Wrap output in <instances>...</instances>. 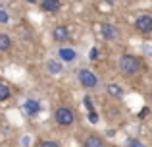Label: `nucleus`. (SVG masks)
I'll return each mask as SVG.
<instances>
[{
	"label": "nucleus",
	"instance_id": "nucleus-1",
	"mask_svg": "<svg viewBox=\"0 0 152 147\" xmlns=\"http://www.w3.org/2000/svg\"><path fill=\"white\" fill-rule=\"evenodd\" d=\"M142 70V60L141 56L131 52H123L121 56L118 58V72L123 75V78H135L139 75Z\"/></svg>",
	"mask_w": 152,
	"mask_h": 147
},
{
	"label": "nucleus",
	"instance_id": "nucleus-2",
	"mask_svg": "<svg viewBox=\"0 0 152 147\" xmlns=\"http://www.w3.org/2000/svg\"><path fill=\"white\" fill-rule=\"evenodd\" d=\"M75 120H77V114H75V110L71 109V106H58V109L54 110V122L58 126H62V128L73 126Z\"/></svg>",
	"mask_w": 152,
	"mask_h": 147
},
{
	"label": "nucleus",
	"instance_id": "nucleus-3",
	"mask_svg": "<svg viewBox=\"0 0 152 147\" xmlns=\"http://www.w3.org/2000/svg\"><path fill=\"white\" fill-rule=\"evenodd\" d=\"M77 81L79 85L83 87V89H96L98 85H100V79H98V75L93 72L91 68H79L77 70Z\"/></svg>",
	"mask_w": 152,
	"mask_h": 147
},
{
	"label": "nucleus",
	"instance_id": "nucleus-4",
	"mask_svg": "<svg viewBox=\"0 0 152 147\" xmlns=\"http://www.w3.org/2000/svg\"><path fill=\"white\" fill-rule=\"evenodd\" d=\"M133 27H135V31L141 33V35H150L152 33V14H141V16H137Z\"/></svg>",
	"mask_w": 152,
	"mask_h": 147
},
{
	"label": "nucleus",
	"instance_id": "nucleus-5",
	"mask_svg": "<svg viewBox=\"0 0 152 147\" xmlns=\"http://www.w3.org/2000/svg\"><path fill=\"white\" fill-rule=\"evenodd\" d=\"M100 35L104 41H115V39H119V29L114 23L104 21V23H100Z\"/></svg>",
	"mask_w": 152,
	"mask_h": 147
},
{
	"label": "nucleus",
	"instance_id": "nucleus-6",
	"mask_svg": "<svg viewBox=\"0 0 152 147\" xmlns=\"http://www.w3.org/2000/svg\"><path fill=\"white\" fill-rule=\"evenodd\" d=\"M69 37H71V33H69V27H67V25L60 23V25L52 27V39H54L56 43H67Z\"/></svg>",
	"mask_w": 152,
	"mask_h": 147
},
{
	"label": "nucleus",
	"instance_id": "nucleus-7",
	"mask_svg": "<svg viewBox=\"0 0 152 147\" xmlns=\"http://www.w3.org/2000/svg\"><path fill=\"white\" fill-rule=\"evenodd\" d=\"M58 60L62 64H71V62L77 60V50L71 49V47H60L58 49Z\"/></svg>",
	"mask_w": 152,
	"mask_h": 147
},
{
	"label": "nucleus",
	"instance_id": "nucleus-8",
	"mask_svg": "<svg viewBox=\"0 0 152 147\" xmlns=\"http://www.w3.org/2000/svg\"><path fill=\"white\" fill-rule=\"evenodd\" d=\"M23 112L31 118L37 116V114L41 112V103H39L37 99H25V103H23Z\"/></svg>",
	"mask_w": 152,
	"mask_h": 147
},
{
	"label": "nucleus",
	"instance_id": "nucleus-9",
	"mask_svg": "<svg viewBox=\"0 0 152 147\" xmlns=\"http://www.w3.org/2000/svg\"><path fill=\"white\" fill-rule=\"evenodd\" d=\"M83 147H108L102 136L98 134H87L85 140H83Z\"/></svg>",
	"mask_w": 152,
	"mask_h": 147
},
{
	"label": "nucleus",
	"instance_id": "nucleus-10",
	"mask_svg": "<svg viewBox=\"0 0 152 147\" xmlns=\"http://www.w3.org/2000/svg\"><path fill=\"white\" fill-rule=\"evenodd\" d=\"M41 10L48 12V14H58L62 8V0H41Z\"/></svg>",
	"mask_w": 152,
	"mask_h": 147
},
{
	"label": "nucleus",
	"instance_id": "nucleus-11",
	"mask_svg": "<svg viewBox=\"0 0 152 147\" xmlns=\"http://www.w3.org/2000/svg\"><path fill=\"white\" fill-rule=\"evenodd\" d=\"M106 95L112 97V99H123L125 89H123L119 83H108V85H106Z\"/></svg>",
	"mask_w": 152,
	"mask_h": 147
},
{
	"label": "nucleus",
	"instance_id": "nucleus-12",
	"mask_svg": "<svg viewBox=\"0 0 152 147\" xmlns=\"http://www.w3.org/2000/svg\"><path fill=\"white\" fill-rule=\"evenodd\" d=\"M46 70H48V74H52V75H58L64 70V64L58 60V58H52V60L46 62Z\"/></svg>",
	"mask_w": 152,
	"mask_h": 147
},
{
	"label": "nucleus",
	"instance_id": "nucleus-13",
	"mask_svg": "<svg viewBox=\"0 0 152 147\" xmlns=\"http://www.w3.org/2000/svg\"><path fill=\"white\" fill-rule=\"evenodd\" d=\"M14 47V41L8 33H0V52H8Z\"/></svg>",
	"mask_w": 152,
	"mask_h": 147
},
{
	"label": "nucleus",
	"instance_id": "nucleus-14",
	"mask_svg": "<svg viewBox=\"0 0 152 147\" xmlns=\"http://www.w3.org/2000/svg\"><path fill=\"white\" fill-rule=\"evenodd\" d=\"M10 97H12L10 85H8V83H4V81H0V103H2V101H8Z\"/></svg>",
	"mask_w": 152,
	"mask_h": 147
},
{
	"label": "nucleus",
	"instance_id": "nucleus-15",
	"mask_svg": "<svg viewBox=\"0 0 152 147\" xmlns=\"http://www.w3.org/2000/svg\"><path fill=\"white\" fill-rule=\"evenodd\" d=\"M8 21H10V14H8V10L4 6H0V25H4Z\"/></svg>",
	"mask_w": 152,
	"mask_h": 147
},
{
	"label": "nucleus",
	"instance_id": "nucleus-16",
	"mask_svg": "<svg viewBox=\"0 0 152 147\" xmlns=\"http://www.w3.org/2000/svg\"><path fill=\"white\" fill-rule=\"evenodd\" d=\"M39 147H62V145H60L58 141H54V140H45V141L39 143Z\"/></svg>",
	"mask_w": 152,
	"mask_h": 147
},
{
	"label": "nucleus",
	"instance_id": "nucleus-17",
	"mask_svg": "<svg viewBox=\"0 0 152 147\" xmlns=\"http://www.w3.org/2000/svg\"><path fill=\"white\" fill-rule=\"evenodd\" d=\"M83 103H85V106H87V110H94V105H93V99L89 97V95H85V97H83Z\"/></svg>",
	"mask_w": 152,
	"mask_h": 147
},
{
	"label": "nucleus",
	"instance_id": "nucleus-18",
	"mask_svg": "<svg viewBox=\"0 0 152 147\" xmlns=\"http://www.w3.org/2000/svg\"><path fill=\"white\" fill-rule=\"evenodd\" d=\"M89 122H91V124H96V122H98V112H96V110H91V112H89Z\"/></svg>",
	"mask_w": 152,
	"mask_h": 147
},
{
	"label": "nucleus",
	"instance_id": "nucleus-19",
	"mask_svg": "<svg viewBox=\"0 0 152 147\" xmlns=\"http://www.w3.org/2000/svg\"><path fill=\"white\" fill-rule=\"evenodd\" d=\"M127 145H129V147H145V143H141V141H139V140H135V137L127 141Z\"/></svg>",
	"mask_w": 152,
	"mask_h": 147
},
{
	"label": "nucleus",
	"instance_id": "nucleus-20",
	"mask_svg": "<svg viewBox=\"0 0 152 147\" xmlns=\"http://www.w3.org/2000/svg\"><path fill=\"white\" fill-rule=\"evenodd\" d=\"M89 60H98V49L94 47V49H91L89 52Z\"/></svg>",
	"mask_w": 152,
	"mask_h": 147
},
{
	"label": "nucleus",
	"instance_id": "nucleus-21",
	"mask_svg": "<svg viewBox=\"0 0 152 147\" xmlns=\"http://www.w3.org/2000/svg\"><path fill=\"white\" fill-rule=\"evenodd\" d=\"M25 2H29V4H39V0H25Z\"/></svg>",
	"mask_w": 152,
	"mask_h": 147
},
{
	"label": "nucleus",
	"instance_id": "nucleus-22",
	"mask_svg": "<svg viewBox=\"0 0 152 147\" xmlns=\"http://www.w3.org/2000/svg\"><path fill=\"white\" fill-rule=\"evenodd\" d=\"M148 99H150V103H152V91H150V95H148Z\"/></svg>",
	"mask_w": 152,
	"mask_h": 147
},
{
	"label": "nucleus",
	"instance_id": "nucleus-23",
	"mask_svg": "<svg viewBox=\"0 0 152 147\" xmlns=\"http://www.w3.org/2000/svg\"><path fill=\"white\" fill-rule=\"evenodd\" d=\"M125 2H135V0H125Z\"/></svg>",
	"mask_w": 152,
	"mask_h": 147
}]
</instances>
